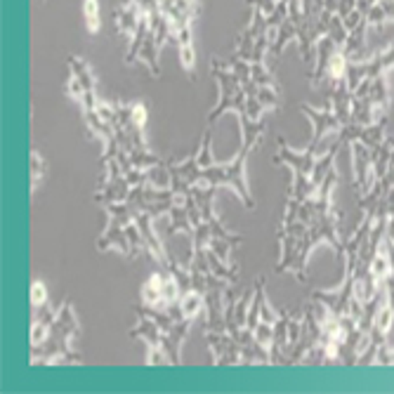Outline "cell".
<instances>
[{
	"label": "cell",
	"instance_id": "6da1fadb",
	"mask_svg": "<svg viewBox=\"0 0 394 394\" xmlns=\"http://www.w3.org/2000/svg\"><path fill=\"white\" fill-rule=\"evenodd\" d=\"M79 331V324H76V316H74V309H71V302H64L59 307V312L55 316V324H52V331L50 336L43 345L33 347V356H31V363L38 366H52V363H76L81 361L79 354H71V338L76 336Z\"/></svg>",
	"mask_w": 394,
	"mask_h": 394
},
{
	"label": "cell",
	"instance_id": "7a4b0ae2",
	"mask_svg": "<svg viewBox=\"0 0 394 394\" xmlns=\"http://www.w3.org/2000/svg\"><path fill=\"white\" fill-rule=\"evenodd\" d=\"M140 17H142V10L137 3H130V5H125V8L116 10V24L125 35L135 33L137 24H140Z\"/></svg>",
	"mask_w": 394,
	"mask_h": 394
},
{
	"label": "cell",
	"instance_id": "3957f363",
	"mask_svg": "<svg viewBox=\"0 0 394 394\" xmlns=\"http://www.w3.org/2000/svg\"><path fill=\"white\" fill-rule=\"evenodd\" d=\"M83 10H85V22H88V26H90V31L95 33V31L99 28V19H97L99 5H97V0H85Z\"/></svg>",
	"mask_w": 394,
	"mask_h": 394
},
{
	"label": "cell",
	"instance_id": "277c9868",
	"mask_svg": "<svg viewBox=\"0 0 394 394\" xmlns=\"http://www.w3.org/2000/svg\"><path fill=\"white\" fill-rule=\"evenodd\" d=\"M366 22H368V26H380L383 22H387V12L383 5L375 3L373 8L366 12Z\"/></svg>",
	"mask_w": 394,
	"mask_h": 394
},
{
	"label": "cell",
	"instance_id": "5b68a950",
	"mask_svg": "<svg viewBox=\"0 0 394 394\" xmlns=\"http://www.w3.org/2000/svg\"><path fill=\"white\" fill-rule=\"evenodd\" d=\"M45 300H47V290H45L43 281H33V286H31V302H33V307H40V304H45Z\"/></svg>",
	"mask_w": 394,
	"mask_h": 394
},
{
	"label": "cell",
	"instance_id": "8992f818",
	"mask_svg": "<svg viewBox=\"0 0 394 394\" xmlns=\"http://www.w3.org/2000/svg\"><path fill=\"white\" fill-rule=\"evenodd\" d=\"M356 3H359V0H340V3H338V10H336V15H338V17L350 15V12H354V10H356Z\"/></svg>",
	"mask_w": 394,
	"mask_h": 394
}]
</instances>
